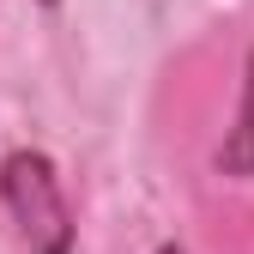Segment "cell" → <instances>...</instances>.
<instances>
[{
  "label": "cell",
  "instance_id": "obj_1",
  "mask_svg": "<svg viewBox=\"0 0 254 254\" xmlns=\"http://www.w3.org/2000/svg\"><path fill=\"white\" fill-rule=\"evenodd\" d=\"M0 200H6L18 236L37 254H67L73 248V212H67L61 176L43 151H12L0 164Z\"/></svg>",
  "mask_w": 254,
  "mask_h": 254
},
{
  "label": "cell",
  "instance_id": "obj_2",
  "mask_svg": "<svg viewBox=\"0 0 254 254\" xmlns=\"http://www.w3.org/2000/svg\"><path fill=\"white\" fill-rule=\"evenodd\" d=\"M236 133H242V151L230 157L236 170H254V79L242 85V121H236Z\"/></svg>",
  "mask_w": 254,
  "mask_h": 254
},
{
  "label": "cell",
  "instance_id": "obj_3",
  "mask_svg": "<svg viewBox=\"0 0 254 254\" xmlns=\"http://www.w3.org/2000/svg\"><path fill=\"white\" fill-rule=\"evenodd\" d=\"M164 254H182V248H164Z\"/></svg>",
  "mask_w": 254,
  "mask_h": 254
}]
</instances>
